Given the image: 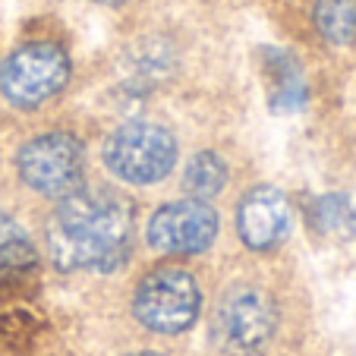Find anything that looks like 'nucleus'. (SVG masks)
<instances>
[{"mask_svg": "<svg viewBox=\"0 0 356 356\" xmlns=\"http://www.w3.org/2000/svg\"><path fill=\"white\" fill-rule=\"evenodd\" d=\"M47 249L60 271H117L133 249V205L117 189H70L51 218Z\"/></svg>", "mask_w": 356, "mask_h": 356, "instance_id": "nucleus-1", "label": "nucleus"}, {"mask_svg": "<svg viewBox=\"0 0 356 356\" xmlns=\"http://www.w3.org/2000/svg\"><path fill=\"white\" fill-rule=\"evenodd\" d=\"M104 164L114 177L136 186L158 183L177 164V139L168 127L152 120H129L104 142Z\"/></svg>", "mask_w": 356, "mask_h": 356, "instance_id": "nucleus-2", "label": "nucleus"}, {"mask_svg": "<svg viewBox=\"0 0 356 356\" xmlns=\"http://www.w3.org/2000/svg\"><path fill=\"white\" fill-rule=\"evenodd\" d=\"M70 82V57L54 41H32L16 47L0 63V95L13 108L32 111L63 92Z\"/></svg>", "mask_w": 356, "mask_h": 356, "instance_id": "nucleus-3", "label": "nucleus"}, {"mask_svg": "<svg viewBox=\"0 0 356 356\" xmlns=\"http://www.w3.org/2000/svg\"><path fill=\"white\" fill-rule=\"evenodd\" d=\"M199 284L183 268H158L136 287L133 312L155 334H180L199 318Z\"/></svg>", "mask_w": 356, "mask_h": 356, "instance_id": "nucleus-4", "label": "nucleus"}, {"mask_svg": "<svg viewBox=\"0 0 356 356\" xmlns=\"http://www.w3.org/2000/svg\"><path fill=\"white\" fill-rule=\"evenodd\" d=\"M16 168L41 195H67L82 180V145L70 133H44L19 148Z\"/></svg>", "mask_w": 356, "mask_h": 356, "instance_id": "nucleus-5", "label": "nucleus"}, {"mask_svg": "<svg viewBox=\"0 0 356 356\" xmlns=\"http://www.w3.org/2000/svg\"><path fill=\"white\" fill-rule=\"evenodd\" d=\"M277 328V309L262 290H234L224 296L215 316L218 347L234 356H252L271 341Z\"/></svg>", "mask_w": 356, "mask_h": 356, "instance_id": "nucleus-6", "label": "nucleus"}, {"mask_svg": "<svg viewBox=\"0 0 356 356\" xmlns=\"http://www.w3.org/2000/svg\"><path fill=\"white\" fill-rule=\"evenodd\" d=\"M148 246L174 256H195L215 243L218 215L205 199H180L168 202L148 218Z\"/></svg>", "mask_w": 356, "mask_h": 356, "instance_id": "nucleus-7", "label": "nucleus"}, {"mask_svg": "<svg viewBox=\"0 0 356 356\" xmlns=\"http://www.w3.org/2000/svg\"><path fill=\"white\" fill-rule=\"evenodd\" d=\"M236 230L249 249H275L290 234L287 195L275 186L249 189L236 209Z\"/></svg>", "mask_w": 356, "mask_h": 356, "instance_id": "nucleus-8", "label": "nucleus"}, {"mask_svg": "<svg viewBox=\"0 0 356 356\" xmlns=\"http://www.w3.org/2000/svg\"><path fill=\"white\" fill-rule=\"evenodd\" d=\"M262 70L268 79V98L271 108L281 114H293L306 104V79H302L300 63L284 51L265 47L262 51Z\"/></svg>", "mask_w": 356, "mask_h": 356, "instance_id": "nucleus-9", "label": "nucleus"}, {"mask_svg": "<svg viewBox=\"0 0 356 356\" xmlns=\"http://www.w3.org/2000/svg\"><path fill=\"white\" fill-rule=\"evenodd\" d=\"M316 29L331 44H356V0H316Z\"/></svg>", "mask_w": 356, "mask_h": 356, "instance_id": "nucleus-10", "label": "nucleus"}, {"mask_svg": "<svg viewBox=\"0 0 356 356\" xmlns=\"http://www.w3.org/2000/svg\"><path fill=\"white\" fill-rule=\"evenodd\" d=\"M38 256L29 234L10 215H0V275H22L35 268Z\"/></svg>", "mask_w": 356, "mask_h": 356, "instance_id": "nucleus-11", "label": "nucleus"}, {"mask_svg": "<svg viewBox=\"0 0 356 356\" xmlns=\"http://www.w3.org/2000/svg\"><path fill=\"white\" fill-rule=\"evenodd\" d=\"M227 183V164L215 155V152H199L183 170V186L193 199H205L218 195Z\"/></svg>", "mask_w": 356, "mask_h": 356, "instance_id": "nucleus-12", "label": "nucleus"}, {"mask_svg": "<svg viewBox=\"0 0 356 356\" xmlns=\"http://www.w3.org/2000/svg\"><path fill=\"white\" fill-rule=\"evenodd\" d=\"M312 227L322 230L325 236H350L356 230V211L343 195H322L309 209Z\"/></svg>", "mask_w": 356, "mask_h": 356, "instance_id": "nucleus-13", "label": "nucleus"}, {"mask_svg": "<svg viewBox=\"0 0 356 356\" xmlns=\"http://www.w3.org/2000/svg\"><path fill=\"white\" fill-rule=\"evenodd\" d=\"M95 3H101V7H123L127 0H95Z\"/></svg>", "mask_w": 356, "mask_h": 356, "instance_id": "nucleus-14", "label": "nucleus"}, {"mask_svg": "<svg viewBox=\"0 0 356 356\" xmlns=\"http://www.w3.org/2000/svg\"><path fill=\"white\" fill-rule=\"evenodd\" d=\"M129 356H161V353H148V350H142V353H129Z\"/></svg>", "mask_w": 356, "mask_h": 356, "instance_id": "nucleus-15", "label": "nucleus"}]
</instances>
